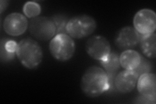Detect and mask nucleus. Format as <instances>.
Returning a JSON list of instances; mask_svg holds the SVG:
<instances>
[{
	"label": "nucleus",
	"mask_w": 156,
	"mask_h": 104,
	"mask_svg": "<svg viewBox=\"0 0 156 104\" xmlns=\"http://www.w3.org/2000/svg\"><path fill=\"white\" fill-rule=\"evenodd\" d=\"M5 38H2L1 44H0V46H1V53H1V61L2 63L11 61L14 59L16 54L9 53L6 50L5 48Z\"/></svg>",
	"instance_id": "a211bd4d"
},
{
	"label": "nucleus",
	"mask_w": 156,
	"mask_h": 104,
	"mask_svg": "<svg viewBox=\"0 0 156 104\" xmlns=\"http://www.w3.org/2000/svg\"><path fill=\"white\" fill-rule=\"evenodd\" d=\"M140 35L134 27H124L117 32L115 37V45L120 49H130L139 44Z\"/></svg>",
	"instance_id": "1a4fd4ad"
},
{
	"label": "nucleus",
	"mask_w": 156,
	"mask_h": 104,
	"mask_svg": "<svg viewBox=\"0 0 156 104\" xmlns=\"http://www.w3.org/2000/svg\"><path fill=\"white\" fill-rule=\"evenodd\" d=\"M96 27V22L94 18L83 14L72 17L68 20L66 31L72 38L81 39L91 35Z\"/></svg>",
	"instance_id": "20e7f679"
},
{
	"label": "nucleus",
	"mask_w": 156,
	"mask_h": 104,
	"mask_svg": "<svg viewBox=\"0 0 156 104\" xmlns=\"http://www.w3.org/2000/svg\"><path fill=\"white\" fill-rule=\"evenodd\" d=\"M119 57V55L116 52H111L105 61L100 62L101 65L104 68V70L108 76L110 83V89L115 87V77L120 69V64Z\"/></svg>",
	"instance_id": "f8f14e48"
},
{
	"label": "nucleus",
	"mask_w": 156,
	"mask_h": 104,
	"mask_svg": "<svg viewBox=\"0 0 156 104\" xmlns=\"http://www.w3.org/2000/svg\"><path fill=\"white\" fill-rule=\"evenodd\" d=\"M138 78V75L133 70L121 71L117 74L115 77V88L122 94L131 92L135 88Z\"/></svg>",
	"instance_id": "9b49d317"
},
{
	"label": "nucleus",
	"mask_w": 156,
	"mask_h": 104,
	"mask_svg": "<svg viewBox=\"0 0 156 104\" xmlns=\"http://www.w3.org/2000/svg\"><path fill=\"white\" fill-rule=\"evenodd\" d=\"M139 45L141 52L144 55L150 59H155L156 56V34L155 33L140 35Z\"/></svg>",
	"instance_id": "4468645a"
},
{
	"label": "nucleus",
	"mask_w": 156,
	"mask_h": 104,
	"mask_svg": "<svg viewBox=\"0 0 156 104\" xmlns=\"http://www.w3.org/2000/svg\"><path fill=\"white\" fill-rule=\"evenodd\" d=\"M133 27L141 36L155 33L156 14L152 9H143L135 14L133 18Z\"/></svg>",
	"instance_id": "0eeeda50"
},
{
	"label": "nucleus",
	"mask_w": 156,
	"mask_h": 104,
	"mask_svg": "<svg viewBox=\"0 0 156 104\" xmlns=\"http://www.w3.org/2000/svg\"><path fill=\"white\" fill-rule=\"evenodd\" d=\"M141 56L138 52L132 49L124 50L119 57L120 66L125 70H134L139 65Z\"/></svg>",
	"instance_id": "ddd939ff"
},
{
	"label": "nucleus",
	"mask_w": 156,
	"mask_h": 104,
	"mask_svg": "<svg viewBox=\"0 0 156 104\" xmlns=\"http://www.w3.org/2000/svg\"><path fill=\"white\" fill-rule=\"evenodd\" d=\"M152 64H151L150 62L148 59L144 58L143 56H141V60L139 65L133 71L137 74L138 76L139 77L140 76L143 75L144 74L150 73L151 70H152Z\"/></svg>",
	"instance_id": "f3484780"
},
{
	"label": "nucleus",
	"mask_w": 156,
	"mask_h": 104,
	"mask_svg": "<svg viewBox=\"0 0 156 104\" xmlns=\"http://www.w3.org/2000/svg\"><path fill=\"white\" fill-rule=\"evenodd\" d=\"M51 18L56 27V34H67L66 26L69 20L66 16L64 14H56Z\"/></svg>",
	"instance_id": "dca6fc26"
},
{
	"label": "nucleus",
	"mask_w": 156,
	"mask_h": 104,
	"mask_svg": "<svg viewBox=\"0 0 156 104\" xmlns=\"http://www.w3.org/2000/svg\"><path fill=\"white\" fill-rule=\"evenodd\" d=\"M49 50L56 60L66 62L74 56L76 44L74 39L68 34H56L49 44Z\"/></svg>",
	"instance_id": "7ed1b4c3"
},
{
	"label": "nucleus",
	"mask_w": 156,
	"mask_h": 104,
	"mask_svg": "<svg viewBox=\"0 0 156 104\" xmlns=\"http://www.w3.org/2000/svg\"><path fill=\"white\" fill-rule=\"evenodd\" d=\"M80 87L87 96L98 97L110 90L108 76L103 68L92 66L88 68L82 76Z\"/></svg>",
	"instance_id": "f257e3e1"
},
{
	"label": "nucleus",
	"mask_w": 156,
	"mask_h": 104,
	"mask_svg": "<svg viewBox=\"0 0 156 104\" xmlns=\"http://www.w3.org/2000/svg\"><path fill=\"white\" fill-rule=\"evenodd\" d=\"M136 88L139 94L155 103L156 100V76L154 74L146 73L139 77L136 82Z\"/></svg>",
	"instance_id": "9d476101"
},
{
	"label": "nucleus",
	"mask_w": 156,
	"mask_h": 104,
	"mask_svg": "<svg viewBox=\"0 0 156 104\" xmlns=\"http://www.w3.org/2000/svg\"><path fill=\"white\" fill-rule=\"evenodd\" d=\"M29 30L31 35L40 41H48L56 35V27L52 19L46 16H38L29 23Z\"/></svg>",
	"instance_id": "39448f33"
},
{
	"label": "nucleus",
	"mask_w": 156,
	"mask_h": 104,
	"mask_svg": "<svg viewBox=\"0 0 156 104\" xmlns=\"http://www.w3.org/2000/svg\"><path fill=\"white\" fill-rule=\"evenodd\" d=\"M23 12L25 16L29 18L38 17L41 13V7L38 3L34 2H28L24 4Z\"/></svg>",
	"instance_id": "2eb2a0df"
},
{
	"label": "nucleus",
	"mask_w": 156,
	"mask_h": 104,
	"mask_svg": "<svg viewBox=\"0 0 156 104\" xmlns=\"http://www.w3.org/2000/svg\"><path fill=\"white\" fill-rule=\"evenodd\" d=\"M8 5H9V2L3 1V0L1 1V3H0V8H1V11H0V12H1V13H2L4 11L5 9H7Z\"/></svg>",
	"instance_id": "aec40b11"
},
{
	"label": "nucleus",
	"mask_w": 156,
	"mask_h": 104,
	"mask_svg": "<svg viewBox=\"0 0 156 104\" xmlns=\"http://www.w3.org/2000/svg\"><path fill=\"white\" fill-rule=\"evenodd\" d=\"M17 45L18 44L15 41L5 38V48L6 50L8 52L16 53Z\"/></svg>",
	"instance_id": "6ab92c4d"
},
{
	"label": "nucleus",
	"mask_w": 156,
	"mask_h": 104,
	"mask_svg": "<svg viewBox=\"0 0 156 104\" xmlns=\"http://www.w3.org/2000/svg\"><path fill=\"white\" fill-rule=\"evenodd\" d=\"M87 53L91 58L97 61H104L111 52L109 42L101 35L90 37L85 44Z\"/></svg>",
	"instance_id": "423d86ee"
},
{
	"label": "nucleus",
	"mask_w": 156,
	"mask_h": 104,
	"mask_svg": "<svg viewBox=\"0 0 156 104\" xmlns=\"http://www.w3.org/2000/svg\"><path fill=\"white\" fill-rule=\"evenodd\" d=\"M16 55L22 65L29 70L37 68L43 59L40 44L31 38H23L18 43Z\"/></svg>",
	"instance_id": "f03ea898"
},
{
	"label": "nucleus",
	"mask_w": 156,
	"mask_h": 104,
	"mask_svg": "<svg viewBox=\"0 0 156 104\" xmlns=\"http://www.w3.org/2000/svg\"><path fill=\"white\" fill-rule=\"evenodd\" d=\"M29 22L26 16L19 13L9 14L4 19L3 27L5 32L10 36H20L26 31Z\"/></svg>",
	"instance_id": "6e6552de"
}]
</instances>
